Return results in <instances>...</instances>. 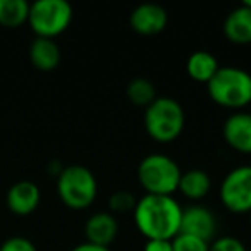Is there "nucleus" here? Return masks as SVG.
Returning <instances> with one entry per match:
<instances>
[{
	"label": "nucleus",
	"mask_w": 251,
	"mask_h": 251,
	"mask_svg": "<svg viewBox=\"0 0 251 251\" xmlns=\"http://www.w3.org/2000/svg\"><path fill=\"white\" fill-rule=\"evenodd\" d=\"M134 222L148 239L172 241L181 229L182 208L172 196L145 195L133 210Z\"/></svg>",
	"instance_id": "obj_1"
},
{
	"label": "nucleus",
	"mask_w": 251,
	"mask_h": 251,
	"mask_svg": "<svg viewBox=\"0 0 251 251\" xmlns=\"http://www.w3.org/2000/svg\"><path fill=\"white\" fill-rule=\"evenodd\" d=\"M184 124V108L171 97H157V100L145 110V129L157 143H172L177 140Z\"/></svg>",
	"instance_id": "obj_2"
},
{
	"label": "nucleus",
	"mask_w": 251,
	"mask_h": 251,
	"mask_svg": "<svg viewBox=\"0 0 251 251\" xmlns=\"http://www.w3.org/2000/svg\"><path fill=\"white\" fill-rule=\"evenodd\" d=\"M206 90L220 107L243 108L251 103V74L241 67H220L206 83Z\"/></svg>",
	"instance_id": "obj_3"
},
{
	"label": "nucleus",
	"mask_w": 251,
	"mask_h": 251,
	"mask_svg": "<svg viewBox=\"0 0 251 251\" xmlns=\"http://www.w3.org/2000/svg\"><path fill=\"white\" fill-rule=\"evenodd\" d=\"M181 169L171 157L153 153L145 157L138 165V181L147 195L172 196L181 181Z\"/></svg>",
	"instance_id": "obj_4"
},
{
	"label": "nucleus",
	"mask_w": 251,
	"mask_h": 251,
	"mask_svg": "<svg viewBox=\"0 0 251 251\" xmlns=\"http://www.w3.org/2000/svg\"><path fill=\"white\" fill-rule=\"evenodd\" d=\"M57 193L67 208L84 210L97 198L98 184L88 167L67 165L57 176Z\"/></svg>",
	"instance_id": "obj_5"
},
{
	"label": "nucleus",
	"mask_w": 251,
	"mask_h": 251,
	"mask_svg": "<svg viewBox=\"0 0 251 251\" xmlns=\"http://www.w3.org/2000/svg\"><path fill=\"white\" fill-rule=\"evenodd\" d=\"M73 16V5L66 0H36L29 4L28 25L36 38L53 40L69 28Z\"/></svg>",
	"instance_id": "obj_6"
},
{
	"label": "nucleus",
	"mask_w": 251,
	"mask_h": 251,
	"mask_svg": "<svg viewBox=\"0 0 251 251\" xmlns=\"http://www.w3.org/2000/svg\"><path fill=\"white\" fill-rule=\"evenodd\" d=\"M220 201L234 213L251 212V165H241L229 172L220 184Z\"/></svg>",
	"instance_id": "obj_7"
},
{
	"label": "nucleus",
	"mask_w": 251,
	"mask_h": 251,
	"mask_svg": "<svg viewBox=\"0 0 251 251\" xmlns=\"http://www.w3.org/2000/svg\"><path fill=\"white\" fill-rule=\"evenodd\" d=\"M215 232L217 220L208 208L201 205H191L186 210H182L179 234H189V236L200 237V239L210 243L215 237Z\"/></svg>",
	"instance_id": "obj_8"
},
{
	"label": "nucleus",
	"mask_w": 251,
	"mask_h": 251,
	"mask_svg": "<svg viewBox=\"0 0 251 251\" xmlns=\"http://www.w3.org/2000/svg\"><path fill=\"white\" fill-rule=\"evenodd\" d=\"M169 23V14L162 5L141 4L131 12L129 25L138 35L153 36L165 29Z\"/></svg>",
	"instance_id": "obj_9"
},
{
	"label": "nucleus",
	"mask_w": 251,
	"mask_h": 251,
	"mask_svg": "<svg viewBox=\"0 0 251 251\" xmlns=\"http://www.w3.org/2000/svg\"><path fill=\"white\" fill-rule=\"evenodd\" d=\"M222 136L232 150L239 153H251V114L236 112L224 121Z\"/></svg>",
	"instance_id": "obj_10"
},
{
	"label": "nucleus",
	"mask_w": 251,
	"mask_h": 251,
	"mask_svg": "<svg viewBox=\"0 0 251 251\" xmlns=\"http://www.w3.org/2000/svg\"><path fill=\"white\" fill-rule=\"evenodd\" d=\"M42 193L40 188L31 181H18L9 188L5 203L7 208L16 215H29L40 205Z\"/></svg>",
	"instance_id": "obj_11"
},
{
	"label": "nucleus",
	"mask_w": 251,
	"mask_h": 251,
	"mask_svg": "<svg viewBox=\"0 0 251 251\" xmlns=\"http://www.w3.org/2000/svg\"><path fill=\"white\" fill-rule=\"evenodd\" d=\"M224 35L234 45L251 43V0L232 9L224 21Z\"/></svg>",
	"instance_id": "obj_12"
},
{
	"label": "nucleus",
	"mask_w": 251,
	"mask_h": 251,
	"mask_svg": "<svg viewBox=\"0 0 251 251\" xmlns=\"http://www.w3.org/2000/svg\"><path fill=\"white\" fill-rule=\"evenodd\" d=\"M119 234V224L112 213L98 212L88 219L84 226V236L86 243L95 244V246L108 248L115 241Z\"/></svg>",
	"instance_id": "obj_13"
},
{
	"label": "nucleus",
	"mask_w": 251,
	"mask_h": 251,
	"mask_svg": "<svg viewBox=\"0 0 251 251\" xmlns=\"http://www.w3.org/2000/svg\"><path fill=\"white\" fill-rule=\"evenodd\" d=\"M29 60L42 73H50L60 64V49L50 38H35L29 45Z\"/></svg>",
	"instance_id": "obj_14"
},
{
	"label": "nucleus",
	"mask_w": 251,
	"mask_h": 251,
	"mask_svg": "<svg viewBox=\"0 0 251 251\" xmlns=\"http://www.w3.org/2000/svg\"><path fill=\"white\" fill-rule=\"evenodd\" d=\"M220 69L219 62H217L215 55L206 50H198L189 55L188 62H186V71H188L189 77L198 83H208L215 73Z\"/></svg>",
	"instance_id": "obj_15"
},
{
	"label": "nucleus",
	"mask_w": 251,
	"mask_h": 251,
	"mask_svg": "<svg viewBox=\"0 0 251 251\" xmlns=\"http://www.w3.org/2000/svg\"><path fill=\"white\" fill-rule=\"evenodd\" d=\"M212 188V179L201 169H191L184 172L179 181V191L189 200H201L210 193Z\"/></svg>",
	"instance_id": "obj_16"
},
{
	"label": "nucleus",
	"mask_w": 251,
	"mask_h": 251,
	"mask_svg": "<svg viewBox=\"0 0 251 251\" xmlns=\"http://www.w3.org/2000/svg\"><path fill=\"white\" fill-rule=\"evenodd\" d=\"M29 4L26 0H0V26L19 28L28 23Z\"/></svg>",
	"instance_id": "obj_17"
},
{
	"label": "nucleus",
	"mask_w": 251,
	"mask_h": 251,
	"mask_svg": "<svg viewBox=\"0 0 251 251\" xmlns=\"http://www.w3.org/2000/svg\"><path fill=\"white\" fill-rule=\"evenodd\" d=\"M126 97L138 107H148L157 100V88L147 77H134L126 88Z\"/></svg>",
	"instance_id": "obj_18"
},
{
	"label": "nucleus",
	"mask_w": 251,
	"mask_h": 251,
	"mask_svg": "<svg viewBox=\"0 0 251 251\" xmlns=\"http://www.w3.org/2000/svg\"><path fill=\"white\" fill-rule=\"evenodd\" d=\"M210 243L189 234H177L172 239V251H208Z\"/></svg>",
	"instance_id": "obj_19"
},
{
	"label": "nucleus",
	"mask_w": 251,
	"mask_h": 251,
	"mask_svg": "<svg viewBox=\"0 0 251 251\" xmlns=\"http://www.w3.org/2000/svg\"><path fill=\"white\" fill-rule=\"evenodd\" d=\"M134 196L127 191H117L108 198V206H110L112 212L115 213H126V212H133L134 206H136Z\"/></svg>",
	"instance_id": "obj_20"
},
{
	"label": "nucleus",
	"mask_w": 251,
	"mask_h": 251,
	"mask_svg": "<svg viewBox=\"0 0 251 251\" xmlns=\"http://www.w3.org/2000/svg\"><path fill=\"white\" fill-rule=\"evenodd\" d=\"M208 251H246L244 244L239 239L232 236H224L213 239V243L210 244Z\"/></svg>",
	"instance_id": "obj_21"
},
{
	"label": "nucleus",
	"mask_w": 251,
	"mask_h": 251,
	"mask_svg": "<svg viewBox=\"0 0 251 251\" xmlns=\"http://www.w3.org/2000/svg\"><path fill=\"white\" fill-rule=\"evenodd\" d=\"M0 251H38V250H36V246L29 239L21 236H14L2 243Z\"/></svg>",
	"instance_id": "obj_22"
},
{
	"label": "nucleus",
	"mask_w": 251,
	"mask_h": 251,
	"mask_svg": "<svg viewBox=\"0 0 251 251\" xmlns=\"http://www.w3.org/2000/svg\"><path fill=\"white\" fill-rule=\"evenodd\" d=\"M143 251H172V241L169 239H148Z\"/></svg>",
	"instance_id": "obj_23"
},
{
	"label": "nucleus",
	"mask_w": 251,
	"mask_h": 251,
	"mask_svg": "<svg viewBox=\"0 0 251 251\" xmlns=\"http://www.w3.org/2000/svg\"><path fill=\"white\" fill-rule=\"evenodd\" d=\"M71 251H110V248H101V246H95V244H90V243H83V244H77V246L73 248Z\"/></svg>",
	"instance_id": "obj_24"
},
{
	"label": "nucleus",
	"mask_w": 251,
	"mask_h": 251,
	"mask_svg": "<svg viewBox=\"0 0 251 251\" xmlns=\"http://www.w3.org/2000/svg\"><path fill=\"white\" fill-rule=\"evenodd\" d=\"M250 220H251V212H250Z\"/></svg>",
	"instance_id": "obj_25"
}]
</instances>
